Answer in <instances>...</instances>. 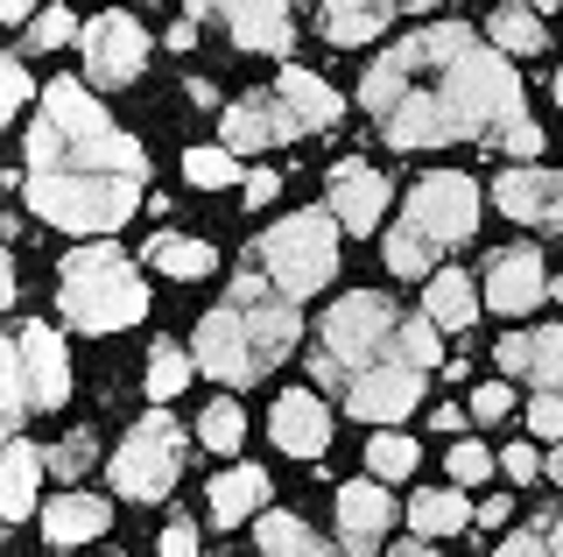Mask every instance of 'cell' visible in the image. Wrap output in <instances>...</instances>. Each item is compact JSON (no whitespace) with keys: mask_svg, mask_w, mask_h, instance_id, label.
Here are the masks:
<instances>
[{"mask_svg":"<svg viewBox=\"0 0 563 557\" xmlns=\"http://www.w3.org/2000/svg\"><path fill=\"white\" fill-rule=\"evenodd\" d=\"M360 99L387 149L493 142V128L521 113V72L493 57L465 22H430L387 57H374Z\"/></svg>","mask_w":563,"mask_h":557,"instance_id":"6da1fadb","label":"cell"},{"mask_svg":"<svg viewBox=\"0 0 563 557\" xmlns=\"http://www.w3.org/2000/svg\"><path fill=\"white\" fill-rule=\"evenodd\" d=\"M141 184H148V155L134 134H120L78 78H49L22 170L29 212L64 233H113L141 205Z\"/></svg>","mask_w":563,"mask_h":557,"instance_id":"7a4b0ae2","label":"cell"},{"mask_svg":"<svg viewBox=\"0 0 563 557\" xmlns=\"http://www.w3.org/2000/svg\"><path fill=\"white\" fill-rule=\"evenodd\" d=\"M296 339H303L296 297L268 283V269H254V275H240V283L225 290L219 310H205L198 346H190V353H198V368H205L211 381H225V389H246V381L275 374L282 353H289Z\"/></svg>","mask_w":563,"mask_h":557,"instance_id":"3957f363","label":"cell"},{"mask_svg":"<svg viewBox=\"0 0 563 557\" xmlns=\"http://www.w3.org/2000/svg\"><path fill=\"white\" fill-rule=\"evenodd\" d=\"M472 233H479V190H472V177H457V170H437L401 205V226L387 233V269L401 283H422V275H437V254L465 248Z\"/></svg>","mask_w":563,"mask_h":557,"instance_id":"277c9868","label":"cell"},{"mask_svg":"<svg viewBox=\"0 0 563 557\" xmlns=\"http://www.w3.org/2000/svg\"><path fill=\"white\" fill-rule=\"evenodd\" d=\"M57 310L78 332H120L148 310V283L120 248H78L57 275Z\"/></svg>","mask_w":563,"mask_h":557,"instance_id":"5b68a950","label":"cell"},{"mask_svg":"<svg viewBox=\"0 0 563 557\" xmlns=\"http://www.w3.org/2000/svg\"><path fill=\"white\" fill-rule=\"evenodd\" d=\"M401 325L395 304L374 297V290H352L324 310V346H317V381L324 389H345L352 374L366 368H387V360H409V346H401Z\"/></svg>","mask_w":563,"mask_h":557,"instance_id":"8992f818","label":"cell"},{"mask_svg":"<svg viewBox=\"0 0 563 557\" xmlns=\"http://www.w3.org/2000/svg\"><path fill=\"white\" fill-rule=\"evenodd\" d=\"M261 269H268L275 290H289L296 304L310 290H324L339 275V219L331 212H289L282 226L261 233Z\"/></svg>","mask_w":563,"mask_h":557,"instance_id":"52a82bcc","label":"cell"},{"mask_svg":"<svg viewBox=\"0 0 563 557\" xmlns=\"http://www.w3.org/2000/svg\"><path fill=\"white\" fill-rule=\"evenodd\" d=\"M176 473H184V430H176L169 409H148L113 451V487L128 501H163Z\"/></svg>","mask_w":563,"mask_h":557,"instance_id":"ba28073f","label":"cell"},{"mask_svg":"<svg viewBox=\"0 0 563 557\" xmlns=\"http://www.w3.org/2000/svg\"><path fill=\"white\" fill-rule=\"evenodd\" d=\"M70 395V360L49 325H22L8 339V424H22L35 409H57Z\"/></svg>","mask_w":563,"mask_h":557,"instance_id":"9c48e42d","label":"cell"},{"mask_svg":"<svg viewBox=\"0 0 563 557\" xmlns=\"http://www.w3.org/2000/svg\"><path fill=\"white\" fill-rule=\"evenodd\" d=\"M190 22H225V36L254 57H289L296 43V14L289 0H184Z\"/></svg>","mask_w":563,"mask_h":557,"instance_id":"30bf717a","label":"cell"},{"mask_svg":"<svg viewBox=\"0 0 563 557\" xmlns=\"http://www.w3.org/2000/svg\"><path fill=\"white\" fill-rule=\"evenodd\" d=\"M78 50H85V78L92 85H134L148 72V36H141L134 14H92Z\"/></svg>","mask_w":563,"mask_h":557,"instance_id":"8fae6325","label":"cell"},{"mask_svg":"<svg viewBox=\"0 0 563 557\" xmlns=\"http://www.w3.org/2000/svg\"><path fill=\"white\" fill-rule=\"evenodd\" d=\"M219 120H225V149H233V155H261V149H282V142H296V134H310L303 120H296V107L275 92V85H268V92L233 99Z\"/></svg>","mask_w":563,"mask_h":557,"instance_id":"7c38bea8","label":"cell"},{"mask_svg":"<svg viewBox=\"0 0 563 557\" xmlns=\"http://www.w3.org/2000/svg\"><path fill=\"white\" fill-rule=\"evenodd\" d=\"M422 403V368L416 360H387V368H366L345 381V409L360 416V424H395V416H409Z\"/></svg>","mask_w":563,"mask_h":557,"instance_id":"4fadbf2b","label":"cell"},{"mask_svg":"<svg viewBox=\"0 0 563 557\" xmlns=\"http://www.w3.org/2000/svg\"><path fill=\"white\" fill-rule=\"evenodd\" d=\"M493 198H500V212L515 219V226L563 233V170H500Z\"/></svg>","mask_w":563,"mask_h":557,"instance_id":"5bb4252c","label":"cell"},{"mask_svg":"<svg viewBox=\"0 0 563 557\" xmlns=\"http://www.w3.org/2000/svg\"><path fill=\"white\" fill-rule=\"evenodd\" d=\"M550 269H542L536 248H500L486 261V304L500 310V318H521V310H536L542 297H550Z\"/></svg>","mask_w":563,"mask_h":557,"instance_id":"9a60e30c","label":"cell"},{"mask_svg":"<svg viewBox=\"0 0 563 557\" xmlns=\"http://www.w3.org/2000/svg\"><path fill=\"white\" fill-rule=\"evenodd\" d=\"M324 190H331V212H339L345 233H374L380 212H387V177H380V170H366L360 155L331 163L324 170Z\"/></svg>","mask_w":563,"mask_h":557,"instance_id":"2e32d148","label":"cell"},{"mask_svg":"<svg viewBox=\"0 0 563 557\" xmlns=\"http://www.w3.org/2000/svg\"><path fill=\"white\" fill-rule=\"evenodd\" d=\"M493 360H500V374L528 381V389L563 395V325H550V332H507L493 346Z\"/></svg>","mask_w":563,"mask_h":557,"instance_id":"e0dca14e","label":"cell"},{"mask_svg":"<svg viewBox=\"0 0 563 557\" xmlns=\"http://www.w3.org/2000/svg\"><path fill=\"white\" fill-rule=\"evenodd\" d=\"M387 522H395L387 487H374V480L339 487V544H345V557H374L380 536H387Z\"/></svg>","mask_w":563,"mask_h":557,"instance_id":"ac0fdd59","label":"cell"},{"mask_svg":"<svg viewBox=\"0 0 563 557\" xmlns=\"http://www.w3.org/2000/svg\"><path fill=\"white\" fill-rule=\"evenodd\" d=\"M275 451H289V459H317V451L331 445V409L317 403V395H275Z\"/></svg>","mask_w":563,"mask_h":557,"instance_id":"d6986e66","label":"cell"},{"mask_svg":"<svg viewBox=\"0 0 563 557\" xmlns=\"http://www.w3.org/2000/svg\"><path fill=\"white\" fill-rule=\"evenodd\" d=\"M205 509H211V522H219V529H240L246 515L268 509V473H261V466H225V473L211 480Z\"/></svg>","mask_w":563,"mask_h":557,"instance_id":"ffe728a7","label":"cell"},{"mask_svg":"<svg viewBox=\"0 0 563 557\" xmlns=\"http://www.w3.org/2000/svg\"><path fill=\"white\" fill-rule=\"evenodd\" d=\"M106 522H113V509H106L99 494H57L43 509V536H49V550L57 544H92V536H106Z\"/></svg>","mask_w":563,"mask_h":557,"instance_id":"44dd1931","label":"cell"},{"mask_svg":"<svg viewBox=\"0 0 563 557\" xmlns=\"http://www.w3.org/2000/svg\"><path fill=\"white\" fill-rule=\"evenodd\" d=\"M401 0H324V36L331 43H374L395 22Z\"/></svg>","mask_w":563,"mask_h":557,"instance_id":"7402d4cb","label":"cell"},{"mask_svg":"<svg viewBox=\"0 0 563 557\" xmlns=\"http://www.w3.org/2000/svg\"><path fill=\"white\" fill-rule=\"evenodd\" d=\"M275 92L296 107V120H303V128H331V120H339V92H331L317 72H303V64H282Z\"/></svg>","mask_w":563,"mask_h":557,"instance_id":"603a6c76","label":"cell"},{"mask_svg":"<svg viewBox=\"0 0 563 557\" xmlns=\"http://www.w3.org/2000/svg\"><path fill=\"white\" fill-rule=\"evenodd\" d=\"M409 522H416V536H457L465 522H479V509L457 487H430V494L409 501Z\"/></svg>","mask_w":563,"mask_h":557,"instance_id":"cb8c5ba5","label":"cell"},{"mask_svg":"<svg viewBox=\"0 0 563 557\" xmlns=\"http://www.w3.org/2000/svg\"><path fill=\"white\" fill-rule=\"evenodd\" d=\"M35 480H43V451L35 445H8V466H0V515L22 522L35 509Z\"/></svg>","mask_w":563,"mask_h":557,"instance_id":"d4e9b609","label":"cell"},{"mask_svg":"<svg viewBox=\"0 0 563 557\" xmlns=\"http://www.w3.org/2000/svg\"><path fill=\"white\" fill-rule=\"evenodd\" d=\"M430 318L451 325V332H465V325L479 318V290H472L465 269H437L430 275Z\"/></svg>","mask_w":563,"mask_h":557,"instance_id":"484cf974","label":"cell"},{"mask_svg":"<svg viewBox=\"0 0 563 557\" xmlns=\"http://www.w3.org/2000/svg\"><path fill=\"white\" fill-rule=\"evenodd\" d=\"M254 536H261V557H339L324 544V536H310L296 515H282V509H268L254 522Z\"/></svg>","mask_w":563,"mask_h":557,"instance_id":"4316f807","label":"cell"},{"mask_svg":"<svg viewBox=\"0 0 563 557\" xmlns=\"http://www.w3.org/2000/svg\"><path fill=\"white\" fill-rule=\"evenodd\" d=\"M148 261H155L163 275H176V283H198V275L219 269V254H211L205 240H184V233H155V240H148Z\"/></svg>","mask_w":563,"mask_h":557,"instance_id":"83f0119b","label":"cell"},{"mask_svg":"<svg viewBox=\"0 0 563 557\" xmlns=\"http://www.w3.org/2000/svg\"><path fill=\"white\" fill-rule=\"evenodd\" d=\"M493 43L515 50V57H536V50H542V22H536V8H528V0H507V8H493Z\"/></svg>","mask_w":563,"mask_h":557,"instance_id":"f1b7e54d","label":"cell"},{"mask_svg":"<svg viewBox=\"0 0 563 557\" xmlns=\"http://www.w3.org/2000/svg\"><path fill=\"white\" fill-rule=\"evenodd\" d=\"M190 368H198V353H176V346H155V353H148V395H155V403L184 395Z\"/></svg>","mask_w":563,"mask_h":557,"instance_id":"f546056e","label":"cell"},{"mask_svg":"<svg viewBox=\"0 0 563 557\" xmlns=\"http://www.w3.org/2000/svg\"><path fill=\"white\" fill-rule=\"evenodd\" d=\"M366 466H374V480H409V473H416V438L380 430V438L366 445Z\"/></svg>","mask_w":563,"mask_h":557,"instance_id":"4dcf8cb0","label":"cell"},{"mask_svg":"<svg viewBox=\"0 0 563 557\" xmlns=\"http://www.w3.org/2000/svg\"><path fill=\"white\" fill-rule=\"evenodd\" d=\"M198 438L211 445V451H240V438H246V409L225 395V403H211L205 409V424H198Z\"/></svg>","mask_w":563,"mask_h":557,"instance_id":"1f68e13d","label":"cell"},{"mask_svg":"<svg viewBox=\"0 0 563 557\" xmlns=\"http://www.w3.org/2000/svg\"><path fill=\"white\" fill-rule=\"evenodd\" d=\"M184 177L198 184V190H219V184L240 177V155H233V149H190V155H184Z\"/></svg>","mask_w":563,"mask_h":557,"instance_id":"d6a6232c","label":"cell"},{"mask_svg":"<svg viewBox=\"0 0 563 557\" xmlns=\"http://www.w3.org/2000/svg\"><path fill=\"white\" fill-rule=\"evenodd\" d=\"M70 36H85V29L70 22L64 0H57V8H43V14H35V22L22 29V57H29V50H57V43H70Z\"/></svg>","mask_w":563,"mask_h":557,"instance_id":"836d02e7","label":"cell"},{"mask_svg":"<svg viewBox=\"0 0 563 557\" xmlns=\"http://www.w3.org/2000/svg\"><path fill=\"white\" fill-rule=\"evenodd\" d=\"M493 149H500V155H521V163H528V155H542V128H536L528 113H515V120H500V128H493Z\"/></svg>","mask_w":563,"mask_h":557,"instance_id":"e575fe53","label":"cell"},{"mask_svg":"<svg viewBox=\"0 0 563 557\" xmlns=\"http://www.w3.org/2000/svg\"><path fill=\"white\" fill-rule=\"evenodd\" d=\"M92 459H99V438H92V430H70V438H64L57 451H49V466H57L64 480H78V473H85Z\"/></svg>","mask_w":563,"mask_h":557,"instance_id":"d590c367","label":"cell"},{"mask_svg":"<svg viewBox=\"0 0 563 557\" xmlns=\"http://www.w3.org/2000/svg\"><path fill=\"white\" fill-rule=\"evenodd\" d=\"M437 332H444L437 318H409V325H401V346H409L416 368H437Z\"/></svg>","mask_w":563,"mask_h":557,"instance_id":"8d00e7d4","label":"cell"},{"mask_svg":"<svg viewBox=\"0 0 563 557\" xmlns=\"http://www.w3.org/2000/svg\"><path fill=\"white\" fill-rule=\"evenodd\" d=\"M493 473V451L486 445H451V480L457 487H472V480H486Z\"/></svg>","mask_w":563,"mask_h":557,"instance_id":"74e56055","label":"cell"},{"mask_svg":"<svg viewBox=\"0 0 563 557\" xmlns=\"http://www.w3.org/2000/svg\"><path fill=\"white\" fill-rule=\"evenodd\" d=\"M528 424H536V438L563 445V395H536V403H528Z\"/></svg>","mask_w":563,"mask_h":557,"instance_id":"f35d334b","label":"cell"},{"mask_svg":"<svg viewBox=\"0 0 563 557\" xmlns=\"http://www.w3.org/2000/svg\"><path fill=\"white\" fill-rule=\"evenodd\" d=\"M0 92H8V107H14V113H22L29 99H35V85H29V64H22V57L0 64Z\"/></svg>","mask_w":563,"mask_h":557,"instance_id":"ab89813d","label":"cell"},{"mask_svg":"<svg viewBox=\"0 0 563 557\" xmlns=\"http://www.w3.org/2000/svg\"><path fill=\"white\" fill-rule=\"evenodd\" d=\"M493 557H556V550H550V529H515Z\"/></svg>","mask_w":563,"mask_h":557,"instance_id":"60d3db41","label":"cell"},{"mask_svg":"<svg viewBox=\"0 0 563 557\" xmlns=\"http://www.w3.org/2000/svg\"><path fill=\"white\" fill-rule=\"evenodd\" d=\"M472 416H479V424H500V416H507V381H486V389H472Z\"/></svg>","mask_w":563,"mask_h":557,"instance_id":"b9f144b4","label":"cell"},{"mask_svg":"<svg viewBox=\"0 0 563 557\" xmlns=\"http://www.w3.org/2000/svg\"><path fill=\"white\" fill-rule=\"evenodd\" d=\"M155 557H198V529H190V522H169L163 544H155Z\"/></svg>","mask_w":563,"mask_h":557,"instance_id":"7bdbcfd3","label":"cell"},{"mask_svg":"<svg viewBox=\"0 0 563 557\" xmlns=\"http://www.w3.org/2000/svg\"><path fill=\"white\" fill-rule=\"evenodd\" d=\"M500 466H507V480H536V473H542V451H536V445H507Z\"/></svg>","mask_w":563,"mask_h":557,"instance_id":"ee69618b","label":"cell"},{"mask_svg":"<svg viewBox=\"0 0 563 557\" xmlns=\"http://www.w3.org/2000/svg\"><path fill=\"white\" fill-rule=\"evenodd\" d=\"M275 190H282L275 170H254V177H246V205H275Z\"/></svg>","mask_w":563,"mask_h":557,"instance_id":"f6af8a7d","label":"cell"},{"mask_svg":"<svg viewBox=\"0 0 563 557\" xmlns=\"http://www.w3.org/2000/svg\"><path fill=\"white\" fill-rule=\"evenodd\" d=\"M479 529H507V494L500 501H479Z\"/></svg>","mask_w":563,"mask_h":557,"instance_id":"bcb514c9","label":"cell"},{"mask_svg":"<svg viewBox=\"0 0 563 557\" xmlns=\"http://www.w3.org/2000/svg\"><path fill=\"white\" fill-rule=\"evenodd\" d=\"M0 14H8L14 29H29V14H35V0H0Z\"/></svg>","mask_w":563,"mask_h":557,"instance_id":"7dc6e473","label":"cell"},{"mask_svg":"<svg viewBox=\"0 0 563 557\" xmlns=\"http://www.w3.org/2000/svg\"><path fill=\"white\" fill-rule=\"evenodd\" d=\"M190 43H198V22H190V14H184V22L169 29V50H190Z\"/></svg>","mask_w":563,"mask_h":557,"instance_id":"c3c4849f","label":"cell"},{"mask_svg":"<svg viewBox=\"0 0 563 557\" xmlns=\"http://www.w3.org/2000/svg\"><path fill=\"white\" fill-rule=\"evenodd\" d=\"M550 550H556V557H563V509H556V515H550Z\"/></svg>","mask_w":563,"mask_h":557,"instance_id":"681fc988","label":"cell"},{"mask_svg":"<svg viewBox=\"0 0 563 557\" xmlns=\"http://www.w3.org/2000/svg\"><path fill=\"white\" fill-rule=\"evenodd\" d=\"M387 557H430V544H395Z\"/></svg>","mask_w":563,"mask_h":557,"instance_id":"f907efd6","label":"cell"},{"mask_svg":"<svg viewBox=\"0 0 563 557\" xmlns=\"http://www.w3.org/2000/svg\"><path fill=\"white\" fill-rule=\"evenodd\" d=\"M401 8H409V14H422V8H444V0H401Z\"/></svg>","mask_w":563,"mask_h":557,"instance_id":"816d5d0a","label":"cell"},{"mask_svg":"<svg viewBox=\"0 0 563 557\" xmlns=\"http://www.w3.org/2000/svg\"><path fill=\"white\" fill-rule=\"evenodd\" d=\"M550 473H556V480H563V451H556V459H550Z\"/></svg>","mask_w":563,"mask_h":557,"instance_id":"f5cc1de1","label":"cell"},{"mask_svg":"<svg viewBox=\"0 0 563 557\" xmlns=\"http://www.w3.org/2000/svg\"><path fill=\"white\" fill-rule=\"evenodd\" d=\"M528 8H563V0H528Z\"/></svg>","mask_w":563,"mask_h":557,"instance_id":"db71d44e","label":"cell"},{"mask_svg":"<svg viewBox=\"0 0 563 557\" xmlns=\"http://www.w3.org/2000/svg\"><path fill=\"white\" fill-rule=\"evenodd\" d=\"M556 107H563V72H556Z\"/></svg>","mask_w":563,"mask_h":557,"instance_id":"11a10c76","label":"cell"}]
</instances>
